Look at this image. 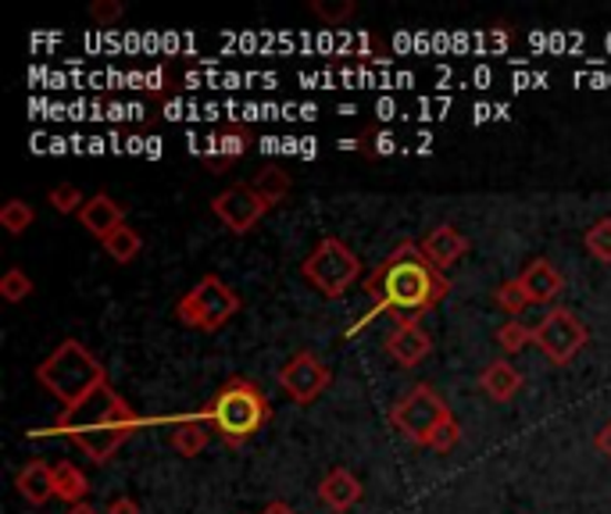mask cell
<instances>
[{
	"label": "cell",
	"instance_id": "22",
	"mask_svg": "<svg viewBox=\"0 0 611 514\" xmlns=\"http://www.w3.org/2000/svg\"><path fill=\"white\" fill-rule=\"evenodd\" d=\"M583 247L590 257H598L601 265H611V218H598L583 236Z\"/></svg>",
	"mask_w": 611,
	"mask_h": 514
},
{
	"label": "cell",
	"instance_id": "1",
	"mask_svg": "<svg viewBox=\"0 0 611 514\" xmlns=\"http://www.w3.org/2000/svg\"><path fill=\"white\" fill-rule=\"evenodd\" d=\"M447 294H450L447 271L432 265L415 239H400L383 257V265L365 279V297L373 300V308L354 321L344 336H358L379 315H394V326H418V318L437 308Z\"/></svg>",
	"mask_w": 611,
	"mask_h": 514
},
{
	"label": "cell",
	"instance_id": "9",
	"mask_svg": "<svg viewBox=\"0 0 611 514\" xmlns=\"http://www.w3.org/2000/svg\"><path fill=\"white\" fill-rule=\"evenodd\" d=\"M329 382H333V372H329V364L318 358V353L312 350H301L294 353L286 364H283V372H279V386H283V393L294 400V404H315V400L329 390Z\"/></svg>",
	"mask_w": 611,
	"mask_h": 514
},
{
	"label": "cell",
	"instance_id": "10",
	"mask_svg": "<svg viewBox=\"0 0 611 514\" xmlns=\"http://www.w3.org/2000/svg\"><path fill=\"white\" fill-rule=\"evenodd\" d=\"M212 212H215V218L225 225V229L236 233V236H244L272 212V204L262 197V193H257L254 183H236L230 189H222L218 197L212 201Z\"/></svg>",
	"mask_w": 611,
	"mask_h": 514
},
{
	"label": "cell",
	"instance_id": "12",
	"mask_svg": "<svg viewBox=\"0 0 611 514\" xmlns=\"http://www.w3.org/2000/svg\"><path fill=\"white\" fill-rule=\"evenodd\" d=\"M386 353H390L400 368H415L432 353V340L422 326H394L386 332Z\"/></svg>",
	"mask_w": 611,
	"mask_h": 514
},
{
	"label": "cell",
	"instance_id": "15",
	"mask_svg": "<svg viewBox=\"0 0 611 514\" xmlns=\"http://www.w3.org/2000/svg\"><path fill=\"white\" fill-rule=\"evenodd\" d=\"M418 247H422V254H426L429 261L437 265L440 271H447L450 265H458L461 257L469 254L472 244H469V236L455 229V225H437V229H432Z\"/></svg>",
	"mask_w": 611,
	"mask_h": 514
},
{
	"label": "cell",
	"instance_id": "25",
	"mask_svg": "<svg viewBox=\"0 0 611 514\" xmlns=\"http://www.w3.org/2000/svg\"><path fill=\"white\" fill-rule=\"evenodd\" d=\"M493 300H497V308H501L505 315H511V318H519L526 311V304H529V297H526V289H522L519 279H508V282L497 286Z\"/></svg>",
	"mask_w": 611,
	"mask_h": 514
},
{
	"label": "cell",
	"instance_id": "21",
	"mask_svg": "<svg viewBox=\"0 0 611 514\" xmlns=\"http://www.w3.org/2000/svg\"><path fill=\"white\" fill-rule=\"evenodd\" d=\"M497 343H501L505 353H522L529 343H533V329L519 318H508L501 329H497Z\"/></svg>",
	"mask_w": 611,
	"mask_h": 514
},
{
	"label": "cell",
	"instance_id": "18",
	"mask_svg": "<svg viewBox=\"0 0 611 514\" xmlns=\"http://www.w3.org/2000/svg\"><path fill=\"white\" fill-rule=\"evenodd\" d=\"M86 493H90L86 472L79 469L75 461H58L54 464V496L58 501L75 507V504H86Z\"/></svg>",
	"mask_w": 611,
	"mask_h": 514
},
{
	"label": "cell",
	"instance_id": "26",
	"mask_svg": "<svg viewBox=\"0 0 611 514\" xmlns=\"http://www.w3.org/2000/svg\"><path fill=\"white\" fill-rule=\"evenodd\" d=\"M47 201H51V207H54L58 215H79V212H83V204H86L83 189L72 186V183L54 186L51 193H47Z\"/></svg>",
	"mask_w": 611,
	"mask_h": 514
},
{
	"label": "cell",
	"instance_id": "29",
	"mask_svg": "<svg viewBox=\"0 0 611 514\" xmlns=\"http://www.w3.org/2000/svg\"><path fill=\"white\" fill-rule=\"evenodd\" d=\"M461 443V425H458V418H450V422L432 436L429 450H437V454H447V450H455Z\"/></svg>",
	"mask_w": 611,
	"mask_h": 514
},
{
	"label": "cell",
	"instance_id": "27",
	"mask_svg": "<svg viewBox=\"0 0 611 514\" xmlns=\"http://www.w3.org/2000/svg\"><path fill=\"white\" fill-rule=\"evenodd\" d=\"M257 193H262V197L272 204V207H276V204H283L286 201V193H289V179H286V175L283 172H262V175H257Z\"/></svg>",
	"mask_w": 611,
	"mask_h": 514
},
{
	"label": "cell",
	"instance_id": "4",
	"mask_svg": "<svg viewBox=\"0 0 611 514\" xmlns=\"http://www.w3.org/2000/svg\"><path fill=\"white\" fill-rule=\"evenodd\" d=\"M37 382L54 400H61V408H75L83 397L101 390V386L108 382V372L79 340H61L37 364Z\"/></svg>",
	"mask_w": 611,
	"mask_h": 514
},
{
	"label": "cell",
	"instance_id": "28",
	"mask_svg": "<svg viewBox=\"0 0 611 514\" xmlns=\"http://www.w3.org/2000/svg\"><path fill=\"white\" fill-rule=\"evenodd\" d=\"M312 14H315V19L326 22V25H340V22H347L350 14H354V4H350V0H336V4H326V0H315V4H312Z\"/></svg>",
	"mask_w": 611,
	"mask_h": 514
},
{
	"label": "cell",
	"instance_id": "30",
	"mask_svg": "<svg viewBox=\"0 0 611 514\" xmlns=\"http://www.w3.org/2000/svg\"><path fill=\"white\" fill-rule=\"evenodd\" d=\"M90 19L96 25H115L122 19V4L119 0H96V4H90Z\"/></svg>",
	"mask_w": 611,
	"mask_h": 514
},
{
	"label": "cell",
	"instance_id": "5",
	"mask_svg": "<svg viewBox=\"0 0 611 514\" xmlns=\"http://www.w3.org/2000/svg\"><path fill=\"white\" fill-rule=\"evenodd\" d=\"M240 308H244V300H240L236 289L225 286L215 271H207L180 297L175 315H180L183 326L197 332H218L222 326H230V318L240 315Z\"/></svg>",
	"mask_w": 611,
	"mask_h": 514
},
{
	"label": "cell",
	"instance_id": "31",
	"mask_svg": "<svg viewBox=\"0 0 611 514\" xmlns=\"http://www.w3.org/2000/svg\"><path fill=\"white\" fill-rule=\"evenodd\" d=\"M104 514H140V504L133 501V496H111Z\"/></svg>",
	"mask_w": 611,
	"mask_h": 514
},
{
	"label": "cell",
	"instance_id": "14",
	"mask_svg": "<svg viewBox=\"0 0 611 514\" xmlns=\"http://www.w3.org/2000/svg\"><path fill=\"white\" fill-rule=\"evenodd\" d=\"M79 225L96 236V239H108L111 233L119 229V225H125V207L115 201V197H108V193H93V197L83 204V212L75 215Z\"/></svg>",
	"mask_w": 611,
	"mask_h": 514
},
{
	"label": "cell",
	"instance_id": "32",
	"mask_svg": "<svg viewBox=\"0 0 611 514\" xmlns=\"http://www.w3.org/2000/svg\"><path fill=\"white\" fill-rule=\"evenodd\" d=\"M598 450L611 461V418H608V422L601 425V432H598Z\"/></svg>",
	"mask_w": 611,
	"mask_h": 514
},
{
	"label": "cell",
	"instance_id": "33",
	"mask_svg": "<svg viewBox=\"0 0 611 514\" xmlns=\"http://www.w3.org/2000/svg\"><path fill=\"white\" fill-rule=\"evenodd\" d=\"M376 154H394V136L390 133H379L376 136Z\"/></svg>",
	"mask_w": 611,
	"mask_h": 514
},
{
	"label": "cell",
	"instance_id": "17",
	"mask_svg": "<svg viewBox=\"0 0 611 514\" xmlns=\"http://www.w3.org/2000/svg\"><path fill=\"white\" fill-rule=\"evenodd\" d=\"M479 386L482 393H487L490 400H497V404H505V400H511L515 393L522 390V372H515L511 361H490L487 368H482L479 376Z\"/></svg>",
	"mask_w": 611,
	"mask_h": 514
},
{
	"label": "cell",
	"instance_id": "23",
	"mask_svg": "<svg viewBox=\"0 0 611 514\" xmlns=\"http://www.w3.org/2000/svg\"><path fill=\"white\" fill-rule=\"evenodd\" d=\"M32 218H37V212H32V207L26 201H19V197L0 207V225H4L11 236H22L32 225Z\"/></svg>",
	"mask_w": 611,
	"mask_h": 514
},
{
	"label": "cell",
	"instance_id": "34",
	"mask_svg": "<svg viewBox=\"0 0 611 514\" xmlns=\"http://www.w3.org/2000/svg\"><path fill=\"white\" fill-rule=\"evenodd\" d=\"M262 514H297L294 507H289V504H283V501H272Z\"/></svg>",
	"mask_w": 611,
	"mask_h": 514
},
{
	"label": "cell",
	"instance_id": "35",
	"mask_svg": "<svg viewBox=\"0 0 611 514\" xmlns=\"http://www.w3.org/2000/svg\"><path fill=\"white\" fill-rule=\"evenodd\" d=\"M69 514H101V511H96V507L86 501V504H75V507H69Z\"/></svg>",
	"mask_w": 611,
	"mask_h": 514
},
{
	"label": "cell",
	"instance_id": "19",
	"mask_svg": "<svg viewBox=\"0 0 611 514\" xmlns=\"http://www.w3.org/2000/svg\"><path fill=\"white\" fill-rule=\"evenodd\" d=\"M207 440H212V425H207L204 418L197 414V418H183V422L172 429L169 443L180 458H197L201 450L207 446Z\"/></svg>",
	"mask_w": 611,
	"mask_h": 514
},
{
	"label": "cell",
	"instance_id": "20",
	"mask_svg": "<svg viewBox=\"0 0 611 514\" xmlns=\"http://www.w3.org/2000/svg\"><path fill=\"white\" fill-rule=\"evenodd\" d=\"M101 247H104V254L111 257V261L129 265V261H136V257H140V250H143V236L133 229V225H119V229L111 233L108 239H101Z\"/></svg>",
	"mask_w": 611,
	"mask_h": 514
},
{
	"label": "cell",
	"instance_id": "24",
	"mask_svg": "<svg viewBox=\"0 0 611 514\" xmlns=\"http://www.w3.org/2000/svg\"><path fill=\"white\" fill-rule=\"evenodd\" d=\"M32 279L26 276L22 268H8L4 276H0V297H4L8 304H22V300H29L32 297Z\"/></svg>",
	"mask_w": 611,
	"mask_h": 514
},
{
	"label": "cell",
	"instance_id": "3",
	"mask_svg": "<svg viewBox=\"0 0 611 514\" xmlns=\"http://www.w3.org/2000/svg\"><path fill=\"white\" fill-rule=\"evenodd\" d=\"M201 418L212 425V432L222 443L244 446L251 436H257V432L272 422V404L257 382L233 376L230 382H222V390L212 400H207Z\"/></svg>",
	"mask_w": 611,
	"mask_h": 514
},
{
	"label": "cell",
	"instance_id": "6",
	"mask_svg": "<svg viewBox=\"0 0 611 514\" xmlns=\"http://www.w3.org/2000/svg\"><path fill=\"white\" fill-rule=\"evenodd\" d=\"M301 276L308 286H315L322 297L340 300L347 289L361 279V257L354 254L344 239L326 236L322 244L301 261Z\"/></svg>",
	"mask_w": 611,
	"mask_h": 514
},
{
	"label": "cell",
	"instance_id": "2",
	"mask_svg": "<svg viewBox=\"0 0 611 514\" xmlns=\"http://www.w3.org/2000/svg\"><path fill=\"white\" fill-rule=\"evenodd\" d=\"M54 429L75 450H83L86 461L108 464L140 429V414L115 386L104 382L101 390L83 397L75 408H64Z\"/></svg>",
	"mask_w": 611,
	"mask_h": 514
},
{
	"label": "cell",
	"instance_id": "8",
	"mask_svg": "<svg viewBox=\"0 0 611 514\" xmlns=\"http://www.w3.org/2000/svg\"><path fill=\"white\" fill-rule=\"evenodd\" d=\"M587 340L590 332L572 308H551L533 329V343L551 364H572V358L587 347Z\"/></svg>",
	"mask_w": 611,
	"mask_h": 514
},
{
	"label": "cell",
	"instance_id": "13",
	"mask_svg": "<svg viewBox=\"0 0 611 514\" xmlns=\"http://www.w3.org/2000/svg\"><path fill=\"white\" fill-rule=\"evenodd\" d=\"M519 282L526 289L529 304H554L561 297V289H566V276H561L547 257H533V261L522 268Z\"/></svg>",
	"mask_w": 611,
	"mask_h": 514
},
{
	"label": "cell",
	"instance_id": "16",
	"mask_svg": "<svg viewBox=\"0 0 611 514\" xmlns=\"http://www.w3.org/2000/svg\"><path fill=\"white\" fill-rule=\"evenodd\" d=\"M14 490H19V496H22L26 504L43 507L54 496V469L47 461H29V464H22L19 475H14Z\"/></svg>",
	"mask_w": 611,
	"mask_h": 514
},
{
	"label": "cell",
	"instance_id": "11",
	"mask_svg": "<svg viewBox=\"0 0 611 514\" xmlns=\"http://www.w3.org/2000/svg\"><path fill=\"white\" fill-rule=\"evenodd\" d=\"M361 493H365L361 479L354 472H347V469H329L318 482V501L336 514H347L350 507H358Z\"/></svg>",
	"mask_w": 611,
	"mask_h": 514
},
{
	"label": "cell",
	"instance_id": "7",
	"mask_svg": "<svg viewBox=\"0 0 611 514\" xmlns=\"http://www.w3.org/2000/svg\"><path fill=\"white\" fill-rule=\"evenodd\" d=\"M450 418H455V414H450L447 400L437 390H432L429 382L411 386V390L390 408L394 429L405 440H411L415 446H429L432 436H437V432L450 422Z\"/></svg>",
	"mask_w": 611,
	"mask_h": 514
}]
</instances>
